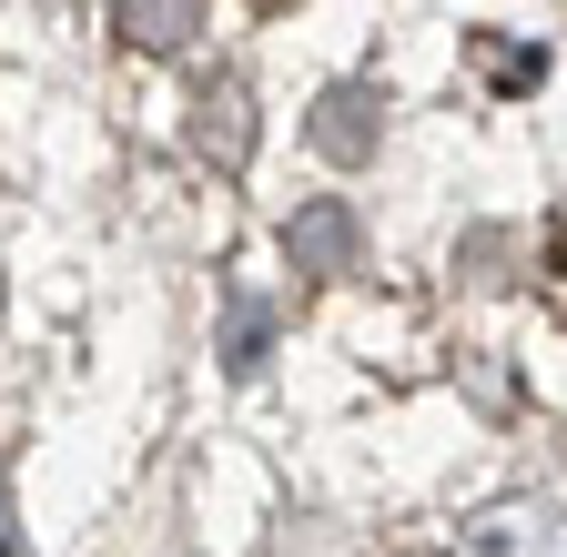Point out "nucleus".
Segmentation results:
<instances>
[{
	"mask_svg": "<svg viewBox=\"0 0 567 557\" xmlns=\"http://www.w3.org/2000/svg\"><path fill=\"white\" fill-rule=\"evenodd\" d=\"M193 143L224 163V173H244V163H254V92H244V82H213V92L193 102Z\"/></svg>",
	"mask_w": 567,
	"mask_h": 557,
	"instance_id": "2",
	"label": "nucleus"
},
{
	"mask_svg": "<svg viewBox=\"0 0 567 557\" xmlns=\"http://www.w3.org/2000/svg\"><path fill=\"white\" fill-rule=\"evenodd\" d=\"M254 11H284V0H254Z\"/></svg>",
	"mask_w": 567,
	"mask_h": 557,
	"instance_id": "6",
	"label": "nucleus"
},
{
	"mask_svg": "<svg viewBox=\"0 0 567 557\" xmlns=\"http://www.w3.org/2000/svg\"><path fill=\"white\" fill-rule=\"evenodd\" d=\"M254 344H264V305L244 295V305H234V344H224V365H254Z\"/></svg>",
	"mask_w": 567,
	"mask_h": 557,
	"instance_id": "5",
	"label": "nucleus"
},
{
	"mask_svg": "<svg viewBox=\"0 0 567 557\" xmlns=\"http://www.w3.org/2000/svg\"><path fill=\"white\" fill-rule=\"evenodd\" d=\"M375 112H385V102H375L365 82H334V92L315 102V153H324V163H365V153H375Z\"/></svg>",
	"mask_w": 567,
	"mask_h": 557,
	"instance_id": "3",
	"label": "nucleus"
},
{
	"mask_svg": "<svg viewBox=\"0 0 567 557\" xmlns=\"http://www.w3.org/2000/svg\"><path fill=\"white\" fill-rule=\"evenodd\" d=\"M354 244H365V234H354L344 203H305V214L284 224V264H295L305 285H334V274H354Z\"/></svg>",
	"mask_w": 567,
	"mask_h": 557,
	"instance_id": "1",
	"label": "nucleus"
},
{
	"mask_svg": "<svg viewBox=\"0 0 567 557\" xmlns=\"http://www.w3.org/2000/svg\"><path fill=\"white\" fill-rule=\"evenodd\" d=\"M112 31H122L132 51H183V41L203 31V0H122Z\"/></svg>",
	"mask_w": 567,
	"mask_h": 557,
	"instance_id": "4",
	"label": "nucleus"
}]
</instances>
